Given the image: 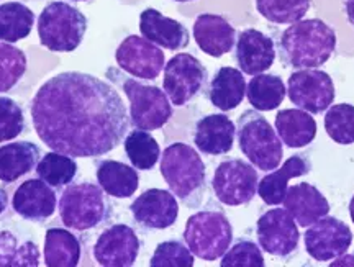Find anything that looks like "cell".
<instances>
[{
    "instance_id": "f6af8a7d",
    "label": "cell",
    "mask_w": 354,
    "mask_h": 267,
    "mask_svg": "<svg viewBox=\"0 0 354 267\" xmlns=\"http://www.w3.org/2000/svg\"><path fill=\"white\" fill-rule=\"evenodd\" d=\"M73 2H86V0H73Z\"/></svg>"
},
{
    "instance_id": "d4e9b609",
    "label": "cell",
    "mask_w": 354,
    "mask_h": 267,
    "mask_svg": "<svg viewBox=\"0 0 354 267\" xmlns=\"http://www.w3.org/2000/svg\"><path fill=\"white\" fill-rule=\"evenodd\" d=\"M41 156L39 146L32 141H17L0 146V181L6 184L19 181L37 167Z\"/></svg>"
},
{
    "instance_id": "f546056e",
    "label": "cell",
    "mask_w": 354,
    "mask_h": 267,
    "mask_svg": "<svg viewBox=\"0 0 354 267\" xmlns=\"http://www.w3.org/2000/svg\"><path fill=\"white\" fill-rule=\"evenodd\" d=\"M35 13L21 2H6L0 6V39L17 43L32 33Z\"/></svg>"
},
{
    "instance_id": "74e56055",
    "label": "cell",
    "mask_w": 354,
    "mask_h": 267,
    "mask_svg": "<svg viewBox=\"0 0 354 267\" xmlns=\"http://www.w3.org/2000/svg\"><path fill=\"white\" fill-rule=\"evenodd\" d=\"M221 267H264L266 261L258 246L251 239H238L227 249L220 261Z\"/></svg>"
},
{
    "instance_id": "44dd1931",
    "label": "cell",
    "mask_w": 354,
    "mask_h": 267,
    "mask_svg": "<svg viewBox=\"0 0 354 267\" xmlns=\"http://www.w3.org/2000/svg\"><path fill=\"white\" fill-rule=\"evenodd\" d=\"M236 127L227 115H205L196 123L194 145L207 156H221L233 149Z\"/></svg>"
},
{
    "instance_id": "7402d4cb",
    "label": "cell",
    "mask_w": 354,
    "mask_h": 267,
    "mask_svg": "<svg viewBox=\"0 0 354 267\" xmlns=\"http://www.w3.org/2000/svg\"><path fill=\"white\" fill-rule=\"evenodd\" d=\"M282 203L302 228H308L310 225L330 213L328 200L315 185L308 184V182H300V184L289 187Z\"/></svg>"
},
{
    "instance_id": "f35d334b",
    "label": "cell",
    "mask_w": 354,
    "mask_h": 267,
    "mask_svg": "<svg viewBox=\"0 0 354 267\" xmlns=\"http://www.w3.org/2000/svg\"><path fill=\"white\" fill-rule=\"evenodd\" d=\"M26 127L21 107L8 97H0V143L15 140Z\"/></svg>"
},
{
    "instance_id": "ee69618b",
    "label": "cell",
    "mask_w": 354,
    "mask_h": 267,
    "mask_svg": "<svg viewBox=\"0 0 354 267\" xmlns=\"http://www.w3.org/2000/svg\"><path fill=\"white\" fill-rule=\"evenodd\" d=\"M174 2H180V3H184V2H194V0H174Z\"/></svg>"
},
{
    "instance_id": "9c48e42d",
    "label": "cell",
    "mask_w": 354,
    "mask_h": 267,
    "mask_svg": "<svg viewBox=\"0 0 354 267\" xmlns=\"http://www.w3.org/2000/svg\"><path fill=\"white\" fill-rule=\"evenodd\" d=\"M259 177L253 164L243 159H227L215 169L212 189L223 205L240 207L250 203L258 192Z\"/></svg>"
},
{
    "instance_id": "f1b7e54d",
    "label": "cell",
    "mask_w": 354,
    "mask_h": 267,
    "mask_svg": "<svg viewBox=\"0 0 354 267\" xmlns=\"http://www.w3.org/2000/svg\"><path fill=\"white\" fill-rule=\"evenodd\" d=\"M287 89L279 75L258 74L246 86V97L258 112H272L286 99Z\"/></svg>"
},
{
    "instance_id": "ac0fdd59",
    "label": "cell",
    "mask_w": 354,
    "mask_h": 267,
    "mask_svg": "<svg viewBox=\"0 0 354 267\" xmlns=\"http://www.w3.org/2000/svg\"><path fill=\"white\" fill-rule=\"evenodd\" d=\"M57 199L55 189L41 179H28L15 190L12 208L24 220L43 223L56 212Z\"/></svg>"
},
{
    "instance_id": "3957f363",
    "label": "cell",
    "mask_w": 354,
    "mask_h": 267,
    "mask_svg": "<svg viewBox=\"0 0 354 267\" xmlns=\"http://www.w3.org/2000/svg\"><path fill=\"white\" fill-rule=\"evenodd\" d=\"M161 176L184 205L197 208L207 190V169L190 145L172 143L161 154Z\"/></svg>"
},
{
    "instance_id": "7c38bea8",
    "label": "cell",
    "mask_w": 354,
    "mask_h": 267,
    "mask_svg": "<svg viewBox=\"0 0 354 267\" xmlns=\"http://www.w3.org/2000/svg\"><path fill=\"white\" fill-rule=\"evenodd\" d=\"M290 102L305 112L318 115L326 112L335 102L333 79L320 69H299L290 74L287 82Z\"/></svg>"
},
{
    "instance_id": "ba28073f",
    "label": "cell",
    "mask_w": 354,
    "mask_h": 267,
    "mask_svg": "<svg viewBox=\"0 0 354 267\" xmlns=\"http://www.w3.org/2000/svg\"><path fill=\"white\" fill-rule=\"evenodd\" d=\"M184 241L198 259L216 261L232 246L233 226L223 212L201 210L189 217Z\"/></svg>"
},
{
    "instance_id": "836d02e7",
    "label": "cell",
    "mask_w": 354,
    "mask_h": 267,
    "mask_svg": "<svg viewBox=\"0 0 354 267\" xmlns=\"http://www.w3.org/2000/svg\"><path fill=\"white\" fill-rule=\"evenodd\" d=\"M310 7L312 0H256L259 15L276 25H292L302 20Z\"/></svg>"
},
{
    "instance_id": "ffe728a7",
    "label": "cell",
    "mask_w": 354,
    "mask_h": 267,
    "mask_svg": "<svg viewBox=\"0 0 354 267\" xmlns=\"http://www.w3.org/2000/svg\"><path fill=\"white\" fill-rule=\"evenodd\" d=\"M141 37L169 51H179L189 46V30L174 19L162 15L156 8H146L140 15Z\"/></svg>"
},
{
    "instance_id": "4dcf8cb0",
    "label": "cell",
    "mask_w": 354,
    "mask_h": 267,
    "mask_svg": "<svg viewBox=\"0 0 354 267\" xmlns=\"http://www.w3.org/2000/svg\"><path fill=\"white\" fill-rule=\"evenodd\" d=\"M123 146H125V153L131 166L140 171H151L161 158V148L156 138L146 130L136 128L128 133Z\"/></svg>"
},
{
    "instance_id": "60d3db41",
    "label": "cell",
    "mask_w": 354,
    "mask_h": 267,
    "mask_svg": "<svg viewBox=\"0 0 354 267\" xmlns=\"http://www.w3.org/2000/svg\"><path fill=\"white\" fill-rule=\"evenodd\" d=\"M330 266H354V256H339L338 261H333Z\"/></svg>"
},
{
    "instance_id": "52a82bcc",
    "label": "cell",
    "mask_w": 354,
    "mask_h": 267,
    "mask_svg": "<svg viewBox=\"0 0 354 267\" xmlns=\"http://www.w3.org/2000/svg\"><path fill=\"white\" fill-rule=\"evenodd\" d=\"M238 145L256 169L269 172L282 163L284 148L277 131L258 110H246L238 118Z\"/></svg>"
},
{
    "instance_id": "484cf974",
    "label": "cell",
    "mask_w": 354,
    "mask_h": 267,
    "mask_svg": "<svg viewBox=\"0 0 354 267\" xmlns=\"http://www.w3.org/2000/svg\"><path fill=\"white\" fill-rule=\"evenodd\" d=\"M246 95V81L241 71L236 68H220L207 89V97L212 105L221 110V112H230L241 104Z\"/></svg>"
},
{
    "instance_id": "2e32d148",
    "label": "cell",
    "mask_w": 354,
    "mask_h": 267,
    "mask_svg": "<svg viewBox=\"0 0 354 267\" xmlns=\"http://www.w3.org/2000/svg\"><path fill=\"white\" fill-rule=\"evenodd\" d=\"M136 225L145 230H167L177 221L179 203L171 190L148 189L130 205Z\"/></svg>"
},
{
    "instance_id": "ab89813d",
    "label": "cell",
    "mask_w": 354,
    "mask_h": 267,
    "mask_svg": "<svg viewBox=\"0 0 354 267\" xmlns=\"http://www.w3.org/2000/svg\"><path fill=\"white\" fill-rule=\"evenodd\" d=\"M344 12H346L348 21L354 26V0H344Z\"/></svg>"
},
{
    "instance_id": "5bb4252c",
    "label": "cell",
    "mask_w": 354,
    "mask_h": 267,
    "mask_svg": "<svg viewBox=\"0 0 354 267\" xmlns=\"http://www.w3.org/2000/svg\"><path fill=\"white\" fill-rule=\"evenodd\" d=\"M304 241L312 259L328 262L344 255L351 248L353 231L344 221L326 215L308 226Z\"/></svg>"
},
{
    "instance_id": "5b68a950",
    "label": "cell",
    "mask_w": 354,
    "mask_h": 267,
    "mask_svg": "<svg viewBox=\"0 0 354 267\" xmlns=\"http://www.w3.org/2000/svg\"><path fill=\"white\" fill-rule=\"evenodd\" d=\"M86 15L63 0L50 2L38 17L39 43L53 53L76 51L86 37Z\"/></svg>"
},
{
    "instance_id": "cb8c5ba5",
    "label": "cell",
    "mask_w": 354,
    "mask_h": 267,
    "mask_svg": "<svg viewBox=\"0 0 354 267\" xmlns=\"http://www.w3.org/2000/svg\"><path fill=\"white\" fill-rule=\"evenodd\" d=\"M276 130L282 143L290 149H300L313 143L318 127L312 113L302 109H286L276 115Z\"/></svg>"
},
{
    "instance_id": "7a4b0ae2",
    "label": "cell",
    "mask_w": 354,
    "mask_h": 267,
    "mask_svg": "<svg viewBox=\"0 0 354 267\" xmlns=\"http://www.w3.org/2000/svg\"><path fill=\"white\" fill-rule=\"evenodd\" d=\"M336 31L320 19L299 20L277 39L279 57L284 68L318 69L333 56Z\"/></svg>"
},
{
    "instance_id": "6da1fadb",
    "label": "cell",
    "mask_w": 354,
    "mask_h": 267,
    "mask_svg": "<svg viewBox=\"0 0 354 267\" xmlns=\"http://www.w3.org/2000/svg\"><path fill=\"white\" fill-rule=\"evenodd\" d=\"M39 140L73 158H100L125 140L130 118L120 93L92 74L61 73L48 79L30 105Z\"/></svg>"
},
{
    "instance_id": "4316f807",
    "label": "cell",
    "mask_w": 354,
    "mask_h": 267,
    "mask_svg": "<svg viewBox=\"0 0 354 267\" xmlns=\"http://www.w3.org/2000/svg\"><path fill=\"white\" fill-rule=\"evenodd\" d=\"M95 176L104 192L115 199L131 197L140 185L136 169L115 159H102L97 163Z\"/></svg>"
},
{
    "instance_id": "d6a6232c",
    "label": "cell",
    "mask_w": 354,
    "mask_h": 267,
    "mask_svg": "<svg viewBox=\"0 0 354 267\" xmlns=\"http://www.w3.org/2000/svg\"><path fill=\"white\" fill-rule=\"evenodd\" d=\"M39 249L33 241L20 243L12 231L0 233V267H38Z\"/></svg>"
},
{
    "instance_id": "4fadbf2b",
    "label": "cell",
    "mask_w": 354,
    "mask_h": 267,
    "mask_svg": "<svg viewBox=\"0 0 354 267\" xmlns=\"http://www.w3.org/2000/svg\"><path fill=\"white\" fill-rule=\"evenodd\" d=\"M115 61L123 73L145 81H154L166 64L165 51L138 35H130L118 44Z\"/></svg>"
},
{
    "instance_id": "d590c367",
    "label": "cell",
    "mask_w": 354,
    "mask_h": 267,
    "mask_svg": "<svg viewBox=\"0 0 354 267\" xmlns=\"http://www.w3.org/2000/svg\"><path fill=\"white\" fill-rule=\"evenodd\" d=\"M26 73V55L12 43L0 42V92H8Z\"/></svg>"
},
{
    "instance_id": "b9f144b4",
    "label": "cell",
    "mask_w": 354,
    "mask_h": 267,
    "mask_svg": "<svg viewBox=\"0 0 354 267\" xmlns=\"http://www.w3.org/2000/svg\"><path fill=\"white\" fill-rule=\"evenodd\" d=\"M7 205H8V195L6 190L0 189V215L7 210Z\"/></svg>"
},
{
    "instance_id": "30bf717a",
    "label": "cell",
    "mask_w": 354,
    "mask_h": 267,
    "mask_svg": "<svg viewBox=\"0 0 354 267\" xmlns=\"http://www.w3.org/2000/svg\"><path fill=\"white\" fill-rule=\"evenodd\" d=\"M207 77L209 73L201 59L189 53H179L165 64L162 91L172 105L184 107L203 91Z\"/></svg>"
},
{
    "instance_id": "603a6c76",
    "label": "cell",
    "mask_w": 354,
    "mask_h": 267,
    "mask_svg": "<svg viewBox=\"0 0 354 267\" xmlns=\"http://www.w3.org/2000/svg\"><path fill=\"white\" fill-rule=\"evenodd\" d=\"M312 161L307 154H294L277 171L264 176L258 184V194L266 205H279L284 202L289 189V179L308 176Z\"/></svg>"
},
{
    "instance_id": "d6986e66",
    "label": "cell",
    "mask_w": 354,
    "mask_h": 267,
    "mask_svg": "<svg viewBox=\"0 0 354 267\" xmlns=\"http://www.w3.org/2000/svg\"><path fill=\"white\" fill-rule=\"evenodd\" d=\"M236 28L216 13H202L194 24V39L201 51L212 57L228 55L236 44Z\"/></svg>"
},
{
    "instance_id": "83f0119b",
    "label": "cell",
    "mask_w": 354,
    "mask_h": 267,
    "mask_svg": "<svg viewBox=\"0 0 354 267\" xmlns=\"http://www.w3.org/2000/svg\"><path fill=\"white\" fill-rule=\"evenodd\" d=\"M82 248L76 234L63 228H50L44 237V264L48 267H76Z\"/></svg>"
},
{
    "instance_id": "277c9868",
    "label": "cell",
    "mask_w": 354,
    "mask_h": 267,
    "mask_svg": "<svg viewBox=\"0 0 354 267\" xmlns=\"http://www.w3.org/2000/svg\"><path fill=\"white\" fill-rule=\"evenodd\" d=\"M112 203L100 185L92 182L69 184L59 199V217L66 228L88 231L112 218Z\"/></svg>"
},
{
    "instance_id": "1f68e13d",
    "label": "cell",
    "mask_w": 354,
    "mask_h": 267,
    "mask_svg": "<svg viewBox=\"0 0 354 267\" xmlns=\"http://www.w3.org/2000/svg\"><path fill=\"white\" fill-rule=\"evenodd\" d=\"M37 174L41 181L50 184L53 189H63L74 181L77 174V163L73 156L57 153L44 154L37 164Z\"/></svg>"
},
{
    "instance_id": "8d00e7d4",
    "label": "cell",
    "mask_w": 354,
    "mask_h": 267,
    "mask_svg": "<svg viewBox=\"0 0 354 267\" xmlns=\"http://www.w3.org/2000/svg\"><path fill=\"white\" fill-rule=\"evenodd\" d=\"M194 255L189 246L183 241L169 239V241L159 243L154 249L149 266L151 267H192Z\"/></svg>"
},
{
    "instance_id": "e575fe53",
    "label": "cell",
    "mask_w": 354,
    "mask_h": 267,
    "mask_svg": "<svg viewBox=\"0 0 354 267\" xmlns=\"http://www.w3.org/2000/svg\"><path fill=\"white\" fill-rule=\"evenodd\" d=\"M325 130L335 143L354 145V105H331L325 113Z\"/></svg>"
},
{
    "instance_id": "8992f818",
    "label": "cell",
    "mask_w": 354,
    "mask_h": 267,
    "mask_svg": "<svg viewBox=\"0 0 354 267\" xmlns=\"http://www.w3.org/2000/svg\"><path fill=\"white\" fill-rule=\"evenodd\" d=\"M107 75L117 82L130 100V123L138 130H159L172 117V104L165 91L127 77L117 69H109Z\"/></svg>"
},
{
    "instance_id": "9a60e30c",
    "label": "cell",
    "mask_w": 354,
    "mask_h": 267,
    "mask_svg": "<svg viewBox=\"0 0 354 267\" xmlns=\"http://www.w3.org/2000/svg\"><path fill=\"white\" fill-rule=\"evenodd\" d=\"M141 241L136 231L125 223H115L100 233L94 244V259L104 267H130L140 255Z\"/></svg>"
},
{
    "instance_id": "8fae6325",
    "label": "cell",
    "mask_w": 354,
    "mask_h": 267,
    "mask_svg": "<svg viewBox=\"0 0 354 267\" xmlns=\"http://www.w3.org/2000/svg\"><path fill=\"white\" fill-rule=\"evenodd\" d=\"M256 237L261 249L279 259H290L297 252L299 225L286 208H271L259 217Z\"/></svg>"
},
{
    "instance_id": "e0dca14e",
    "label": "cell",
    "mask_w": 354,
    "mask_h": 267,
    "mask_svg": "<svg viewBox=\"0 0 354 267\" xmlns=\"http://www.w3.org/2000/svg\"><path fill=\"white\" fill-rule=\"evenodd\" d=\"M234 59L243 74H263L271 69L276 61V43L256 28L243 30L234 44Z\"/></svg>"
},
{
    "instance_id": "7bdbcfd3",
    "label": "cell",
    "mask_w": 354,
    "mask_h": 267,
    "mask_svg": "<svg viewBox=\"0 0 354 267\" xmlns=\"http://www.w3.org/2000/svg\"><path fill=\"white\" fill-rule=\"evenodd\" d=\"M349 215H351V221L354 223V195H353L351 202H349Z\"/></svg>"
}]
</instances>
